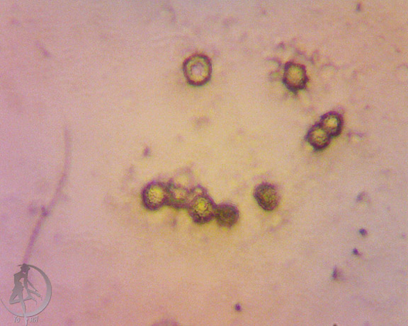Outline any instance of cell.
I'll return each instance as SVG.
<instances>
[{"label": "cell", "mask_w": 408, "mask_h": 326, "mask_svg": "<svg viewBox=\"0 0 408 326\" xmlns=\"http://www.w3.org/2000/svg\"><path fill=\"white\" fill-rule=\"evenodd\" d=\"M217 205L201 186H196L189 205L188 213L195 224L203 225L211 222L215 218Z\"/></svg>", "instance_id": "obj_1"}, {"label": "cell", "mask_w": 408, "mask_h": 326, "mask_svg": "<svg viewBox=\"0 0 408 326\" xmlns=\"http://www.w3.org/2000/svg\"><path fill=\"white\" fill-rule=\"evenodd\" d=\"M183 72L188 83L193 87H202L211 79L212 67L209 59L202 55L190 57L184 63Z\"/></svg>", "instance_id": "obj_2"}, {"label": "cell", "mask_w": 408, "mask_h": 326, "mask_svg": "<svg viewBox=\"0 0 408 326\" xmlns=\"http://www.w3.org/2000/svg\"><path fill=\"white\" fill-rule=\"evenodd\" d=\"M144 206L150 211H157L168 206V185L161 182H153L147 186L142 195Z\"/></svg>", "instance_id": "obj_3"}, {"label": "cell", "mask_w": 408, "mask_h": 326, "mask_svg": "<svg viewBox=\"0 0 408 326\" xmlns=\"http://www.w3.org/2000/svg\"><path fill=\"white\" fill-rule=\"evenodd\" d=\"M309 81L306 67L299 63H288L285 65L283 83L291 92L296 94L307 88Z\"/></svg>", "instance_id": "obj_4"}, {"label": "cell", "mask_w": 408, "mask_h": 326, "mask_svg": "<svg viewBox=\"0 0 408 326\" xmlns=\"http://www.w3.org/2000/svg\"><path fill=\"white\" fill-rule=\"evenodd\" d=\"M168 206L176 209H187L196 186H190L178 181H172L168 184Z\"/></svg>", "instance_id": "obj_5"}, {"label": "cell", "mask_w": 408, "mask_h": 326, "mask_svg": "<svg viewBox=\"0 0 408 326\" xmlns=\"http://www.w3.org/2000/svg\"><path fill=\"white\" fill-rule=\"evenodd\" d=\"M254 197L258 206L266 212L274 211L279 204L280 197L277 188L268 183L257 186Z\"/></svg>", "instance_id": "obj_6"}, {"label": "cell", "mask_w": 408, "mask_h": 326, "mask_svg": "<svg viewBox=\"0 0 408 326\" xmlns=\"http://www.w3.org/2000/svg\"><path fill=\"white\" fill-rule=\"evenodd\" d=\"M239 218L240 212L232 204L222 203L217 205L214 219L220 227L232 228L238 223Z\"/></svg>", "instance_id": "obj_7"}, {"label": "cell", "mask_w": 408, "mask_h": 326, "mask_svg": "<svg viewBox=\"0 0 408 326\" xmlns=\"http://www.w3.org/2000/svg\"><path fill=\"white\" fill-rule=\"evenodd\" d=\"M319 125L332 139L341 136L343 128V118L336 112H329L322 116Z\"/></svg>", "instance_id": "obj_8"}, {"label": "cell", "mask_w": 408, "mask_h": 326, "mask_svg": "<svg viewBox=\"0 0 408 326\" xmlns=\"http://www.w3.org/2000/svg\"><path fill=\"white\" fill-rule=\"evenodd\" d=\"M307 140L316 151L320 152L329 145L332 138L319 124H317L309 131Z\"/></svg>", "instance_id": "obj_9"}]
</instances>
